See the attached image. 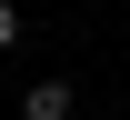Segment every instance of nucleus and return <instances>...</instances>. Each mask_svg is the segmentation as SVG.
<instances>
[{
	"label": "nucleus",
	"mask_w": 130,
	"mask_h": 120,
	"mask_svg": "<svg viewBox=\"0 0 130 120\" xmlns=\"http://www.w3.org/2000/svg\"><path fill=\"white\" fill-rule=\"evenodd\" d=\"M0 50H20V10H10V0H0Z\"/></svg>",
	"instance_id": "obj_2"
},
{
	"label": "nucleus",
	"mask_w": 130,
	"mask_h": 120,
	"mask_svg": "<svg viewBox=\"0 0 130 120\" xmlns=\"http://www.w3.org/2000/svg\"><path fill=\"white\" fill-rule=\"evenodd\" d=\"M20 120H70V80H30L20 90Z\"/></svg>",
	"instance_id": "obj_1"
}]
</instances>
